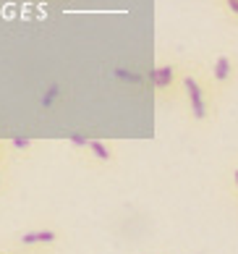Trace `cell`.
I'll return each instance as SVG.
<instances>
[{
  "label": "cell",
  "mask_w": 238,
  "mask_h": 254,
  "mask_svg": "<svg viewBox=\"0 0 238 254\" xmlns=\"http://www.w3.org/2000/svg\"><path fill=\"white\" fill-rule=\"evenodd\" d=\"M183 87H186V92H188V100H191L194 118L202 121V118L207 116V102H204V97H202V87H199V81H196L194 76H186V79H183Z\"/></svg>",
  "instance_id": "1"
},
{
  "label": "cell",
  "mask_w": 238,
  "mask_h": 254,
  "mask_svg": "<svg viewBox=\"0 0 238 254\" xmlns=\"http://www.w3.org/2000/svg\"><path fill=\"white\" fill-rule=\"evenodd\" d=\"M149 76H152V84H155V89H168L170 84H173V68L170 65H160V68L155 71H149Z\"/></svg>",
  "instance_id": "2"
},
{
  "label": "cell",
  "mask_w": 238,
  "mask_h": 254,
  "mask_svg": "<svg viewBox=\"0 0 238 254\" xmlns=\"http://www.w3.org/2000/svg\"><path fill=\"white\" fill-rule=\"evenodd\" d=\"M21 241L24 244H50L55 241V231H32V233H24Z\"/></svg>",
  "instance_id": "3"
},
{
  "label": "cell",
  "mask_w": 238,
  "mask_h": 254,
  "mask_svg": "<svg viewBox=\"0 0 238 254\" xmlns=\"http://www.w3.org/2000/svg\"><path fill=\"white\" fill-rule=\"evenodd\" d=\"M231 58H228V55H220V58L215 61V79L217 81H225L228 76H231Z\"/></svg>",
  "instance_id": "4"
},
{
  "label": "cell",
  "mask_w": 238,
  "mask_h": 254,
  "mask_svg": "<svg viewBox=\"0 0 238 254\" xmlns=\"http://www.w3.org/2000/svg\"><path fill=\"white\" fill-rule=\"evenodd\" d=\"M89 149L94 152V157H100V160H110V149L105 147L102 142H97V139H89Z\"/></svg>",
  "instance_id": "5"
},
{
  "label": "cell",
  "mask_w": 238,
  "mask_h": 254,
  "mask_svg": "<svg viewBox=\"0 0 238 254\" xmlns=\"http://www.w3.org/2000/svg\"><path fill=\"white\" fill-rule=\"evenodd\" d=\"M113 73H116L118 79H123V81H134V84L144 81V76H141V73H134V71H128V68H116Z\"/></svg>",
  "instance_id": "6"
},
{
  "label": "cell",
  "mask_w": 238,
  "mask_h": 254,
  "mask_svg": "<svg viewBox=\"0 0 238 254\" xmlns=\"http://www.w3.org/2000/svg\"><path fill=\"white\" fill-rule=\"evenodd\" d=\"M58 95H60V87H58V84H50V87H47V92H45V97H42V105L50 108L53 100L58 97Z\"/></svg>",
  "instance_id": "7"
},
{
  "label": "cell",
  "mask_w": 238,
  "mask_h": 254,
  "mask_svg": "<svg viewBox=\"0 0 238 254\" xmlns=\"http://www.w3.org/2000/svg\"><path fill=\"white\" fill-rule=\"evenodd\" d=\"M68 139H71V144H76V147H89V139L84 134H68Z\"/></svg>",
  "instance_id": "8"
},
{
  "label": "cell",
  "mask_w": 238,
  "mask_h": 254,
  "mask_svg": "<svg viewBox=\"0 0 238 254\" xmlns=\"http://www.w3.org/2000/svg\"><path fill=\"white\" fill-rule=\"evenodd\" d=\"M29 144H32V139H26V136H16V139H13V147H16V149H26Z\"/></svg>",
  "instance_id": "9"
},
{
  "label": "cell",
  "mask_w": 238,
  "mask_h": 254,
  "mask_svg": "<svg viewBox=\"0 0 238 254\" xmlns=\"http://www.w3.org/2000/svg\"><path fill=\"white\" fill-rule=\"evenodd\" d=\"M228 8H231V11L238 16V0H228Z\"/></svg>",
  "instance_id": "10"
},
{
  "label": "cell",
  "mask_w": 238,
  "mask_h": 254,
  "mask_svg": "<svg viewBox=\"0 0 238 254\" xmlns=\"http://www.w3.org/2000/svg\"><path fill=\"white\" fill-rule=\"evenodd\" d=\"M233 181H236V186H238V171L233 173Z\"/></svg>",
  "instance_id": "11"
}]
</instances>
